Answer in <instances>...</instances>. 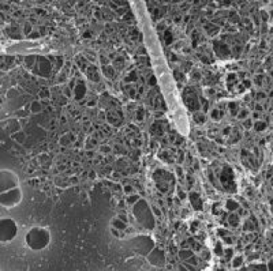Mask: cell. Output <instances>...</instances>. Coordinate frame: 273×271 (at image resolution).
I'll return each instance as SVG.
<instances>
[{"label":"cell","instance_id":"obj_11","mask_svg":"<svg viewBox=\"0 0 273 271\" xmlns=\"http://www.w3.org/2000/svg\"><path fill=\"white\" fill-rule=\"evenodd\" d=\"M72 93H74L75 100H81V98H83L85 94H86V85H85L83 82H78L77 86L72 89Z\"/></svg>","mask_w":273,"mask_h":271},{"label":"cell","instance_id":"obj_7","mask_svg":"<svg viewBox=\"0 0 273 271\" xmlns=\"http://www.w3.org/2000/svg\"><path fill=\"white\" fill-rule=\"evenodd\" d=\"M15 187H19V177L15 174V172L10 169L0 170V192L12 190Z\"/></svg>","mask_w":273,"mask_h":271},{"label":"cell","instance_id":"obj_1","mask_svg":"<svg viewBox=\"0 0 273 271\" xmlns=\"http://www.w3.org/2000/svg\"><path fill=\"white\" fill-rule=\"evenodd\" d=\"M51 232L48 227L44 226H33L26 232L25 243L29 249L38 252V251L45 249L51 244Z\"/></svg>","mask_w":273,"mask_h":271},{"label":"cell","instance_id":"obj_18","mask_svg":"<svg viewBox=\"0 0 273 271\" xmlns=\"http://www.w3.org/2000/svg\"><path fill=\"white\" fill-rule=\"evenodd\" d=\"M138 199H139V196H138V195H130V198H127V202H129L130 204H134Z\"/></svg>","mask_w":273,"mask_h":271},{"label":"cell","instance_id":"obj_21","mask_svg":"<svg viewBox=\"0 0 273 271\" xmlns=\"http://www.w3.org/2000/svg\"><path fill=\"white\" fill-rule=\"evenodd\" d=\"M30 30H32V27H30V26H28V25H26V27H25V33H26V34H29V33H30Z\"/></svg>","mask_w":273,"mask_h":271},{"label":"cell","instance_id":"obj_12","mask_svg":"<svg viewBox=\"0 0 273 271\" xmlns=\"http://www.w3.org/2000/svg\"><path fill=\"white\" fill-rule=\"evenodd\" d=\"M193 256H194V253L191 252V249H182L179 252V257L183 260V262H186V263L189 262Z\"/></svg>","mask_w":273,"mask_h":271},{"label":"cell","instance_id":"obj_2","mask_svg":"<svg viewBox=\"0 0 273 271\" xmlns=\"http://www.w3.org/2000/svg\"><path fill=\"white\" fill-rule=\"evenodd\" d=\"M133 215L135 218L137 223L139 226H142L143 229L153 230L156 226V217L152 210V207L149 206L145 199H138L135 203L133 204Z\"/></svg>","mask_w":273,"mask_h":271},{"label":"cell","instance_id":"obj_8","mask_svg":"<svg viewBox=\"0 0 273 271\" xmlns=\"http://www.w3.org/2000/svg\"><path fill=\"white\" fill-rule=\"evenodd\" d=\"M146 260L154 267H164L167 263V256H165V252H164L161 248L154 247L153 249L147 253Z\"/></svg>","mask_w":273,"mask_h":271},{"label":"cell","instance_id":"obj_19","mask_svg":"<svg viewBox=\"0 0 273 271\" xmlns=\"http://www.w3.org/2000/svg\"><path fill=\"white\" fill-rule=\"evenodd\" d=\"M242 263V257L241 256H238V257H233V260H232V264H233V267H239V264Z\"/></svg>","mask_w":273,"mask_h":271},{"label":"cell","instance_id":"obj_17","mask_svg":"<svg viewBox=\"0 0 273 271\" xmlns=\"http://www.w3.org/2000/svg\"><path fill=\"white\" fill-rule=\"evenodd\" d=\"M229 222H231V225H238L239 215H236V214H231V215H229Z\"/></svg>","mask_w":273,"mask_h":271},{"label":"cell","instance_id":"obj_22","mask_svg":"<svg viewBox=\"0 0 273 271\" xmlns=\"http://www.w3.org/2000/svg\"><path fill=\"white\" fill-rule=\"evenodd\" d=\"M257 127L259 128V130H261V128H264L265 125H264V124H255V128H257Z\"/></svg>","mask_w":273,"mask_h":271},{"label":"cell","instance_id":"obj_13","mask_svg":"<svg viewBox=\"0 0 273 271\" xmlns=\"http://www.w3.org/2000/svg\"><path fill=\"white\" fill-rule=\"evenodd\" d=\"M112 223H113L115 229L124 230V229H126V223H127V222H124L123 219H120V218L117 217V218H115V219H113V222H112Z\"/></svg>","mask_w":273,"mask_h":271},{"label":"cell","instance_id":"obj_14","mask_svg":"<svg viewBox=\"0 0 273 271\" xmlns=\"http://www.w3.org/2000/svg\"><path fill=\"white\" fill-rule=\"evenodd\" d=\"M193 117H194V120H195L197 124H203V123H205V120H206V116H205V115H202V112H197V113H194Z\"/></svg>","mask_w":273,"mask_h":271},{"label":"cell","instance_id":"obj_3","mask_svg":"<svg viewBox=\"0 0 273 271\" xmlns=\"http://www.w3.org/2000/svg\"><path fill=\"white\" fill-rule=\"evenodd\" d=\"M126 244L134 253H137V255L142 257H146L147 253L156 247L154 240L147 234H137L135 237L130 239Z\"/></svg>","mask_w":273,"mask_h":271},{"label":"cell","instance_id":"obj_20","mask_svg":"<svg viewBox=\"0 0 273 271\" xmlns=\"http://www.w3.org/2000/svg\"><path fill=\"white\" fill-rule=\"evenodd\" d=\"M138 112H139V113H138V120H142V108L138 109Z\"/></svg>","mask_w":273,"mask_h":271},{"label":"cell","instance_id":"obj_5","mask_svg":"<svg viewBox=\"0 0 273 271\" xmlns=\"http://www.w3.org/2000/svg\"><path fill=\"white\" fill-rule=\"evenodd\" d=\"M18 234V225L12 218L2 217L0 218V243L8 244Z\"/></svg>","mask_w":273,"mask_h":271},{"label":"cell","instance_id":"obj_10","mask_svg":"<svg viewBox=\"0 0 273 271\" xmlns=\"http://www.w3.org/2000/svg\"><path fill=\"white\" fill-rule=\"evenodd\" d=\"M189 200H190V203H191V207L194 210H197V211H201L202 209H203V203H202V198L199 196V194L198 192H190L189 195Z\"/></svg>","mask_w":273,"mask_h":271},{"label":"cell","instance_id":"obj_4","mask_svg":"<svg viewBox=\"0 0 273 271\" xmlns=\"http://www.w3.org/2000/svg\"><path fill=\"white\" fill-rule=\"evenodd\" d=\"M153 181L157 190L163 194H171L175 188V177L165 169H156L153 173Z\"/></svg>","mask_w":273,"mask_h":271},{"label":"cell","instance_id":"obj_9","mask_svg":"<svg viewBox=\"0 0 273 271\" xmlns=\"http://www.w3.org/2000/svg\"><path fill=\"white\" fill-rule=\"evenodd\" d=\"M220 181H221L223 187L228 191V187L233 186V173L232 170L229 169L228 166H225L224 169L221 170V174H220Z\"/></svg>","mask_w":273,"mask_h":271},{"label":"cell","instance_id":"obj_15","mask_svg":"<svg viewBox=\"0 0 273 271\" xmlns=\"http://www.w3.org/2000/svg\"><path fill=\"white\" fill-rule=\"evenodd\" d=\"M225 206H227V209H228L229 211H233V210L238 209L239 204L236 203V202L233 200V199H228V200H227V204H225Z\"/></svg>","mask_w":273,"mask_h":271},{"label":"cell","instance_id":"obj_16","mask_svg":"<svg viewBox=\"0 0 273 271\" xmlns=\"http://www.w3.org/2000/svg\"><path fill=\"white\" fill-rule=\"evenodd\" d=\"M41 104L38 101H33L32 102V105H30V109H32V112L33 113H37V112H41Z\"/></svg>","mask_w":273,"mask_h":271},{"label":"cell","instance_id":"obj_23","mask_svg":"<svg viewBox=\"0 0 273 271\" xmlns=\"http://www.w3.org/2000/svg\"><path fill=\"white\" fill-rule=\"evenodd\" d=\"M124 191H127V192H130V191H131V188H130V187H124Z\"/></svg>","mask_w":273,"mask_h":271},{"label":"cell","instance_id":"obj_6","mask_svg":"<svg viewBox=\"0 0 273 271\" xmlns=\"http://www.w3.org/2000/svg\"><path fill=\"white\" fill-rule=\"evenodd\" d=\"M22 200V190L21 187H15L12 190L0 192V206L4 209H12L18 206Z\"/></svg>","mask_w":273,"mask_h":271}]
</instances>
